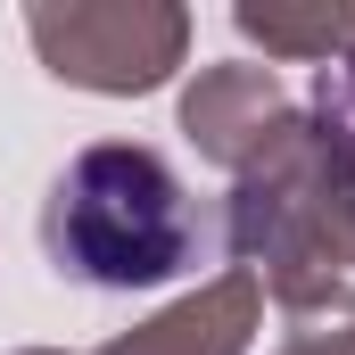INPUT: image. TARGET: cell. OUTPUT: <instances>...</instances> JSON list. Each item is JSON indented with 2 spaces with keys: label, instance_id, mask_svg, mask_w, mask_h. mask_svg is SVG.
Returning a JSON list of instances; mask_svg holds the SVG:
<instances>
[{
  "label": "cell",
  "instance_id": "cell-1",
  "mask_svg": "<svg viewBox=\"0 0 355 355\" xmlns=\"http://www.w3.org/2000/svg\"><path fill=\"white\" fill-rule=\"evenodd\" d=\"M42 240L91 289H141L190 265V207L149 149H83L50 190Z\"/></svg>",
  "mask_w": 355,
  "mask_h": 355
}]
</instances>
